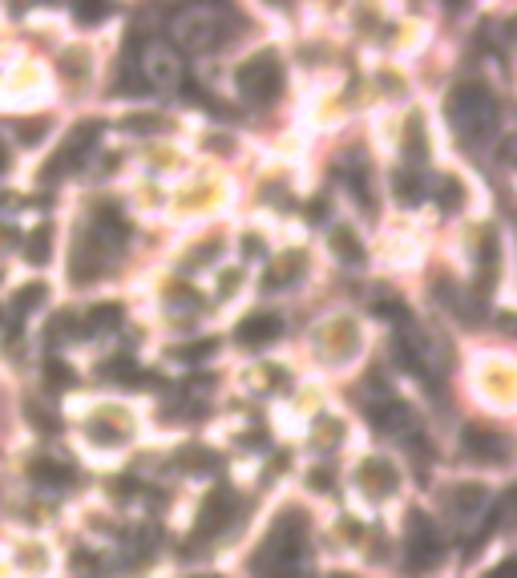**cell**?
I'll return each instance as SVG.
<instances>
[{
  "label": "cell",
  "mask_w": 517,
  "mask_h": 578,
  "mask_svg": "<svg viewBox=\"0 0 517 578\" xmlns=\"http://www.w3.org/2000/svg\"><path fill=\"white\" fill-rule=\"evenodd\" d=\"M307 526V522H303ZM303 526L295 534H287V514L271 526L259 558H255V574L259 578H312L303 566Z\"/></svg>",
  "instance_id": "6da1fadb"
},
{
  "label": "cell",
  "mask_w": 517,
  "mask_h": 578,
  "mask_svg": "<svg viewBox=\"0 0 517 578\" xmlns=\"http://www.w3.org/2000/svg\"><path fill=\"white\" fill-rule=\"evenodd\" d=\"M445 114H449V122H453L457 134L481 138L497 122V102H493V93L485 85H457L445 98Z\"/></svg>",
  "instance_id": "7a4b0ae2"
},
{
  "label": "cell",
  "mask_w": 517,
  "mask_h": 578,
  "mask_svg": "<svg viewBox=\"0 0 517 578\" xmlns=\"http://www.w3.org/2000/svg\"><path fill=\"white\" fill-rule=\"evenodd\" d=\"M445 558V538L437 530V522L421 510H408L404 518V562L408 570H433Z\"/></svg>",
  "instance_id": "3957f363"
},
{
  "label": "cell",
  "mask_w": 517,
  "mask_h": 578,
  "mask_svg": "<svg viewBox=\"0 0 517 578\" xmlns=\"http://www.w3.org/2000/svg\"><path fill=\"white\" fill-rule=\"evenodd\" d=\"M235 85H239L243 98L255 102V106L279 102V93H283V65H279V57L275 53H259V57L243 61L239 73H235Z\"/></svg>",
  "instance_id": "277c9868"
},
{
  "label": "cell",
  "mask_w": 517,
  "mask_h": 578,
  "mask_svg": "<svg viewBox=\"0 0 517 578\" xmlns=\"http://www.w3.org/2000/svg\"><path fill=\"white\" fill-rule=\"evenodd\" d=\"M97 138H101V122H81V126H73L69 130V138L57 146V154L45 162V170H41V182H57L61 174H73L77 166H85V158H89V150L97 146Z\"/></svg>",
  "instance_id": "5b68a950"
},
{
  "label": "cell",
  "mask_w": 517,
  "mask_h": 578,
  "mask_svg": "<svg viewBox=\"0 0 517 578\" xmlns=\"http://www.w3.org/2000/svg\"><path fill=\"white\" fill-rule=\"evenodd\" d=\"M231 510H235V494H231L227 486L211 490V494H206V502H202V510H198V518H194L190 538H194V542H202V538H215V534H223V530H227V522H231Z\"/></svg>",
  "instance_id": "8992f818"
},
{
  "label": "cell",
  "mask_w": 517,
  "mask_h": 578,
  "mask_svg": "<svg viewBox=\"0 0 517 578\" xmlns=\"http://www.w3.org/2000/svg\"><path fill=\"white\" fill-rule=\"evenodd\" d=\"M461 445L473 461H485V465H501L509 457V445L505 437L493 429V425H465L461 429Z\"/></svg>",
  "instance_id": "52a82bcc"
},
{
  "label": "cell",
  "mask_w": 517,
  "mask_h": 578,
  "mask_svg": "<svg viewBox=\"0 0 517 578\" xmlns=\"http://www.w3.org/2000/svg\"><path fill=\"white\" fill-rule=\"evenodd\" d=\"M138 69H142V85H174L182 77V61L170 45H146Z\"/></svg>",
  "instance_id": "ba28073f"
},
{
  "label": "cell",
  "mask_w": 517,
  "mask_h": 578,
  "mask_svg": "<svg viewBox=\"0 0 517 578\" xmlns=\"http://www.w3.org/2000/svg\"><path fill=\"white\" fill-rule=\"evenodd\" d=\"M356 477H360V490L372 494V498H388V494L396 490V465H392L388 457H368V461H360Z\"/></svg>",
  "instance_id": "9c48e42d"
},
{
  "label": "cell",
  "mask_w": 517,
  "mask_h": 578,
  "mask_svg": "<svg viewBox=\"0 0 517 578\" xmlns=\"http://www.w3.org/2000/svg\"><path fill=\"white\" fill-rule=\"evenodd\" d=\"M283 336V324H279V316H271V312H255V316H247L239 328H235V340L243 344V348H267V344H275Z\"/></svg>",
  "instance_id": "30bf717a"
},
{
  "label": "cell",
  "mask_w": 517,
  "mask_h": 578,
  "mask_svg": "<svg viewBox=\"0 0 517 578\" xmlns=\"http://www.w3.org/2000/svg\"><path fill=\"white\" fill-rule=\"evenodd\" d=\"M392 195H396V203H404V207H421V203L429 199V186H425L421 170H396V174H392Z\"/></svg>",
  "instance_id": "8fae6325"
},
{
  "label": "cell",
  "mask_w": 517,
  "mask_h": 578,
  "mask_svg": "<svg viewBox=\"0 0 517 578\" xmlns=\"http://www.w3.org/2000/svg\"><path fill=\"white\" fill-rule=\"evenodd\" d=\"M29 477L37 486H49V490H65L73 481V469L65 461H53V457H33L29 461Z\"/></svg>",
  "instance_id": "7c38bea8"
},
{
  "label": "cell",
  "mask_w": 517,
  "mask_h": 578,
  "mask_svg": "<svg viewBox=\"0 0 517 578\" xmlns=\"http://www.w3.org/2000/svg\"><path fill=\"white\" fill-rule=\"evenodd\" d=\"M93 231H97V243H110V247H122L126 235H130V223L118 215V207H101L97 219H93Z\"/></svg>",
  "instance_id": "4fadbf2b"
},
{
  "label": "cell",
  "mask_w": 517,
  "mask_h": 578,
  "mask_svg": "<svg viewBox=\"0 0 517 578\" xmlns=\"http://www.w3.org/2000/svg\"><path fill=\"white\" fill-rule=\"evenodd\" d=\"M368 421L376 425V429H388V433H400V429H408V421H412V413L404 409V405H372L368 409Z\"/></svg>",
  "instance_id": "5bb4252c"
},
{
  "label": "cell",
  "mask_w": 517,
  "mask_h": 578,
  "mask_svg": "<svg viewBox=\"0 0 517 578\" xmlns=\"http://www.w3.org/2000/svg\"><path fill=\"white\" fill-rule=\"evenodd\" d=\"M25 259L37 263V267H45V263L53 259V227H49V223H41V227L25 239Z\"/></svg>",
  "instance_id": "9a60e30c"
},
{
  "label": "cell",
  "mask_w": 517,
  "mask_h": 578,
  "mask_svg": "<svg viewBox=\"0 0 517 578\" xmlns=\"http://www.w3.org/2000/svg\"><path fill=\"white\" fill-rule=\"evenodd\" d=\"M122 324V304H97V308H89V316H85V328L89 332H114Z\"/></svg>",
  "instance_id": "2e32d148"
},
{
  "label": "cell",
  "mask_w": 517,
  "mask_h": 578,
  "mask_svg": "<svg viewBox=\"0 0 517 578\" xmlns=\"http://www.w3.org/2000/svg\"><path fill=\"white\" fill-rule=\"evenodd\" d=\"M449 502H453L457 514H477L485 506V486H457L449 494Z\"/></svg>",
  "instance_id": "e0dca14e"
},
{
  "label": "cell",
  "mask_w": 517,
  "mask_h": 578,
  "mask_svg": "<svg viewBox=\"0 0 517 578\" xmlns=\"http://www.w3.org/2000/svg\"><path fill=\"white\" fill-rule=\"evenodd\" d=\"M49 300V287L45 283H29V287H21V292L13 296V312L17 316H29L33 308H41Z\"/></svg>",
  "instance_id": "ac0fdd59"
},
{
  "label": "cell",
  "mask_w": 517,
  "mask_h": 578,
  "mask_svg": "<svg viewBox=\"0 0 517 578\" xmlns=\"http://www.w3.org/2000/svg\"><path fill=\"white\" fill-rule=\"evenodd\" d=\"M425 150H429V142H425V126H421V118H408V126H404V154L412 158V162H425Z\"/></svg>",
  "instance_id": "d6986e66"
},
{
  "label": "cell",
  "mask_w": 517,
  "mask_h": 578,
  "mask_svg": "<svg viewBox=\"0 0 517 578\" xmlns=\"http://www.w3.org/2000/svg\"><path fill=\"white\" fill-rule=\"evenodd\" d=\"M332 243H336V251H340V259H344V263H364V243H360L352 231H344V227H340V231L332 235Z\"/></svg>",
  "instance_id": "ffe728a7"
},
{
  "label": "cell",
  "mask_w": 517,
  "mask_h": 578,
  "mask_svg": "<svg viewBox=\"0 0 517 578\" xmlns=\"http://www.w3.org/2000/svg\"><path fill=\"white\" fill-rule=\"evenodd\" d=\"M505 506H509V498H501V502H497V506L489 510V522H485V526H481V530L473 534V542H469V554H473V550H481V546L489 542V534H493V530L501 526V518H505Z\"/></svg>",
  "instance_id": "44dd1931"
},
{
  "label": "cell",
  "mask_w": 517,
  "mask_h": 578,
  "mask_svg": "<svg viewBox=\"0 0 517 578\" xmlns=\"http://www.w3.org/2000/svg\"><path fill=\"white\" fill-rule=\"evenodd\" d=\"M45 376H49L53 389H73V368L61 360H45Z\"/></svg>",
  "instance_id": "7402d4cb"
},
{
  "label": "cell",
  "mask_w": 517,
  "mask_h": 578,
  "mask_svg": "<svg viewBox=\"0 0 517 578\" xmlns=\"http://www.w3.org/2000/svg\"><path fill=\"white\" fill-rule=\"evenodd\" d=\"M178 465H190V469H219V457L206 453V449H186V453H178Z\"/></svg>",
  "instance_id": "603a6c76"
},
{
  "label": "cell",
  "mask_w": 517,
  "mask_h": 578,
  "mask_svg": "<svg viewBox=\"0 0 517 578\" xmlns=\"http://www.w3.org/2000/svg\"><path fill=\"white\" fill-rule=\"evenodd\" d=\"M461 203H465L461 182H457V178H445V182H441V211H457Z\"/></svg>",
  "instance_id": "cb8c5ba5"
},
{
  "label": "cell",
  "mask_w": 517,
  "mask_h": 578,
  "mask_svg": "<svg viewBox=\"0 0 517 578\" xmlns=\"http://www.w3.org/2000/svg\"><path fill=\"white\" fill-rule=\"evenodd\" d=\"M211 352H215V340H194V344H186L178 356H182V360H206Z\"/></svg>",
  "instance_id": "d4e9b609"
},
{
  "label": "cell",
  "mask_w": 517,
  "mask_h": 578,
  "mask_svg": "<svg viewBox=\"0 0 517 578\" xmlns=\"http://www.w3.org/2000/svg\"><path fill=\"white\" fill-rule=\"evenodd\" d=\"M106 13H110L106 5H77V9H73V17H77L81 25H97V21L106 17Z\"/></svg>",
  "instance_id": "484cf974"
},
{
  "label": "cell",
  "mask_w": 517,
  "mask_h": 578,
  "mask_svg": "<svg viewBox=\"0 0 517 578\" xmlns=\"http://www.w3.org/2000/svg\"><path fill=\"white\" fill-rule=\"evenodd\" d=\"M89 433H93V437H101V441H110V445H118V441H122V429H114V425H106V421H93V425H89Z\"/></svg>",
  "instance_id": "4316f807"
},
{
  "label": "cell",
  "mask_w": 517,
  "mask_h": 578,
  "mask_svg": "<svg viewBox=\"0 0 517 578\" xmlns=\"http://www.w3.org/2000/svg\"><path fill=\"white\" fill-rule=\"evenodd\" d=\"M29 421H33V425H41L45 433H53V429H57V421H53V417H45V409H37V405H29Z\"/></svg>",
  "instance_id": "83f0119b"
},
{
  "label": "cell",
  "mask_w": 517,
  "mask_h": 578,
  "mask_svg": "<svg viewBox=\"0 0 517 578\" xmlns=\"http://www.w3.org/2000/svg\"><path fill=\"white\" fill-rule=\"evenodd\" d=\"M45 138V118L37 126H21V142H41Z\"/></svg>",
  "instance_id": "f1b7e54d"
},
{
  "label": "cell",
  "mask_w": 517,
  "mask_h": 578,
  "mask_svg": "<svg viewBox=\"0 0 517 578\" xmlns=\"http://www.w3.org/2000/svg\"><path fill=\"white\" fill-rule=\"evenodd\" d=\"M130 126H134V130H158V118H150V114H138V118H130Z\"/></svg>",
  "instance_id": "f546056e"
},
{
  "label": "cell",
  "mask_w": 517,
  "mask_h": 578,
  "mask_svg": "<svg viewBox=\"0 0 517 578\" xmlns=\"http://www.w3.org/2000/svg\"><path fill=\"white\" fill-rule=\"evenodd\" d=\"M489 578H517V574H513V562H501V566H497Z\"/></svg>",
  "instance_id": "4dcf8cb0"
},
{
  "label": "cell",
  "mask_w": 517,
  "mask_h": 578,
  "mask_svg": "<svg viewBox=\"0 0 517 578\" xmlns=\"http://www.w3.org/2000/svg\"><path fill=\"white\" fill-rule=\"evenodd\" d=\"M9 170V150H5V142H0V174Z\"/></svg>",
  "instance_id": "1f68e13d"
}]
</instances>
